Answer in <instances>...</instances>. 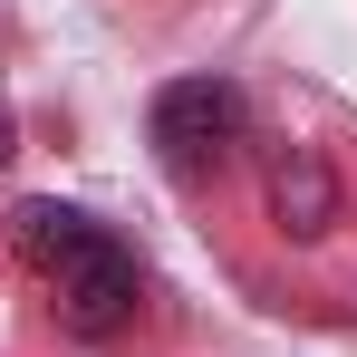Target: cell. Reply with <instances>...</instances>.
<instances>
[{
    "mask_svg": "<svg viewBox=\"0 0 357 357\" xmlns=\"http://www.w3.org/2000/svg\"><path fill=\"white\" fill-rule=\"evenodd\" d=\"M10 251L49 280L68 338H116L126 319H135V299H145L135 251H126L107 222L68 213V203H20V213H10Z\"/></svg>",
    "mask_w": 357,
    "mask_h": 357,
    "instance_id": "cell-1",
    "label": "cell"
},
{
    "mask_svg": "<svg viewBox=\"0 0 357 357\" xmlns=\"http://www.w3.org/2000/svg\"><path fill=\"white\" fill-rule=\"evenodd\" d=\"M241 116L251 107H241L232 77H174V87H155L145 135H155V155H165L174 183H213L232 165V145H241Z\"/></svg>",
    "mask_w": 357,
    "mask_h": 357,
    "instance_id": "cell-2",
    "label": "cell"
},
{
    "mask_svg": "<svg viewBox=\"0 0 357 357\" xmlns=\"http://www.w3.org/2000/svg\"><path fill=\"white\" fill-rule=\"evenodd\" d=\"M271 213H280V232H328L338 222V183H328V165L309 145L271 155Z\"/></svg>",
    "mask_w": 357,
    "mask_h": 357,
    "instance_id": "cell-3",
    "label": "cell"
},
{
    "mask_svg": "<svg viewBox=\"0 0 357 357\" xmlns=\"http://www.w3.org/2000/svg\"><path fill=\"white\" fill-rule=\"evenodd\" d=\"M20 155V116H10V97H0V165Z\"/></svg>",
    "mask_w": 357,
    "mask_h": 357,
    "instance_id": "cell-4",
    "label": "cell"
}]
</instances>
